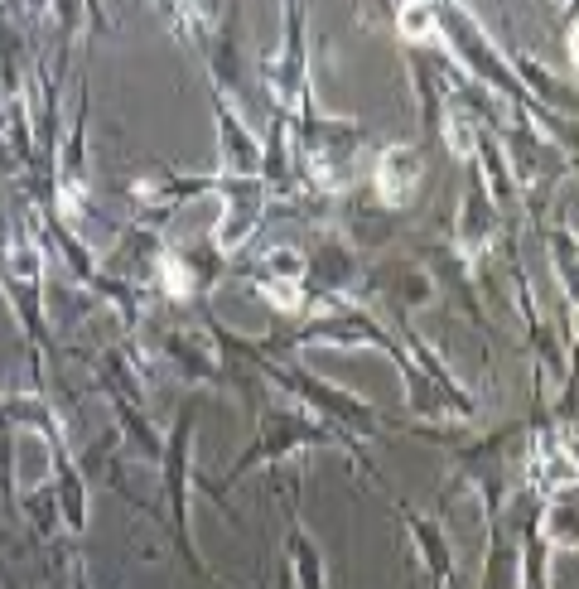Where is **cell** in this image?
<instances>
[{
    "label": "cell",
    "instance_id": "52a82bcc",
    "mask_svg": "<svg viewBox=\"0 0 579 589\" xmlns=\"http://www.w3.org/2000/svg\"><path fill=\"white\" fill-rule=\"evenodd\" d=\"M570 54H575V63H579V25L570 29Z\"/></svg>",
    "mask_w": 579,
    "mask_h": 589
},
{
    "label": "cell",
    "instance_id": "8992f818",
    "mask_svg": "<svg viewBox=\"0 0 579 589\" xmlns=\"http://www.w3.org/2000/svg\"><path fill=\"white\" fill-rule=\"evenodd\" d=\"M396 20H401V34H406V39H430V34H435V10H430V5H406Z\"/></svg>",
    "mask_w": 579,
    "mask_h": 589
},
{
    "label": "cell",
    "instance_id": "6da1fadb",
    "mask_svg": "<svg viewBox=\"0 0 579 589\" xmlns=\"http://www.w3.org/2000/svg\"><path fill=\"white\" fill-rule=\"evenodd\" d=\"M222 198H227V213H222V223H218V247L232 252L251 232L256 213H261V184L256 179H232V184H222Z\"/></svg>",
    "mask_w": 579,
    "mask_h": 589
},
{
    "label": "cell",
    "instance_id": "5b68a950",
    "mask_svg": "<svg viewBox=\"0 0 579 589\" xmlns=\"http://www.w3.org/2000/svg\"><path fill=\"white\" fill-rule=\"evenodd\" d=\"M256 290L271 300L276 309H300L304 305V295H300V285L295 281H271V276H256Z\"/></svg>",
    "mask_w": 579,
    "mask_h": 589
},
{
    "label": "cell",
    "instance_id": "3957f363",
    "mask_svg": "<svg viewBox=\"0 0 579 589\" xmlns=\"http://www.w3.org/2000/svg\"><path fill=\"white\" fill-rule=\"evenodd\" d=\"M546 532L565 546H579V503L575 498H555L551 517H546Z\"/></svg>",
    "mask_w": 579,
    "mask_h": 589
},
{
    "label": "cell",
    "instance_id": "277c9868",
    "mask_svg": "<svg viewBox=\"0 0 579 589\" xmlns=\"http://www.w3.org/2000/svg\"><path fill=\"white\" fill-rule=\"evenodd\" d=\"M444 136L454 145V155H473L478 150V131H473V121L464 112H444Z\"/></svg>",
    "mask_w": 579,
    "mask_h": 589
},
{
    "label": "cell",
    "instance_id": "7a4b0ae2",
    "mask_svg": "<svg viewBox=\"0 0 579 589\" xmlns=\"http://www.w3.org/2000/svg\"><path fill=\"white\" fill-rule=\"evenodd\" d=\"M372 179H377V189H382L386 203L401 208V203L415 194V184H420V150H411V145H391V150H382Z\"/></svg>",
    "mask_w": 579,
    "mask_h": 589
}]
</instances>
